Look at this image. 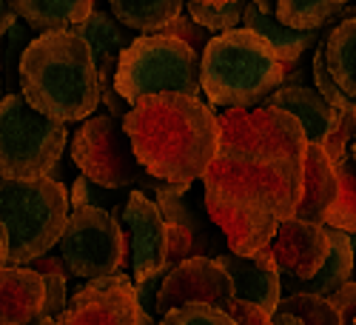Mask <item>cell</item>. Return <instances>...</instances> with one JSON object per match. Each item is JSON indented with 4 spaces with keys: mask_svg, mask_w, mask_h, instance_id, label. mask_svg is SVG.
<instances>
[{
    "mask_svg": "<svg viewBox=\"0 0 356 325\" xmlns=\"http://www.w3.org/2000/svg\"><path fill=\"white\" fill-rule=\"evenodd\" d=\"M220 152L202 174L205 205L282 223L302 194L305 132L277 109H231L217 114Z\"/></svg>",
    "mask_w": 356,
    "mask_h": 325,
    "instance_id": "6da1fadb",
    "label": "cell"
},
{
    "mask_svg": "<svg viewBox=\"0 0 356 325\" xmlns=\"http://www.w3.org/2000/svg\"><path fill=\"white\" fill-rule=\"evenodd\" d=\"M140 168L157 183L191 189L220 152V120L188 95H148L120 120Z\"/></svg>",
    "mask_w": 356,
    "mask_h": 325,
    "instance_id": "7a4b0ae2",
    "label": "cell"
},
{
    "mask_svg": "<svg viewBox=\"0 0 356 325\" xmlns=\"http://www.w3.org/2000/svg\"><path fill=\"white\" fill-rule=\"evenodd\" d=\"M20 97L54 123L88 120L100 109V86L92 51L77 32H46L26 43L20 63Z\"/></svg>",
    "mask_w": 356,
    "mask_h": 325,
    "instance_id": "3957f363",
    "label": "cell"
},
{
    "mask_svg": "<svg viewBox=\"0 0 356 325\" xmlns=\"http://www.w3.org/2000/svg\"><path fill=\"white\" fill-rule=\"evenodd\" d=\"M285 83V66L259 35H214L200 57V92L217 109H254Z\"/></svg>",
    "mask_w": 356,
    "mask_h": 325,
    "instance_id": "277c9868",
    "label": "cell"
},
{
    "mask_svg": "<svg viewBox=\"0 0 356 325\" xmlns=\"http://www.w3.org/2000/svg\"><path fill=\"white\" fill-rule=\"evenodd\" d=\"M69 223V191L51 180H0V231L9 265H29L49 254Z\"/></svg>",
    "mask_w": 356,
    "mask_h": 325,
    "instance_id": "5b68a950",
    "label": "cell"
},
{
    "mask_svg": "<svg viewBox=\"0 0 356 325\" xmlns=\"http://www.w3.org/2000/svg\"><path fill=\"white\" fill-rule=\"evenodd\" d=\"M114 92L129 109L148 95L200 97V57L171 35H140L117 61Z\"/></svg>",
    "mask_w": 356,
    "mask_h": 325,
    "instance_id": "8992f818",
    "label": "cell"
},
{
    "mask_svg": "<svg viewBox=\"0 0 356 325\" xmlns=\"http://www.w3.org/2000/svg\"><path fill=\"white\" fill-rule=\"evenodd\" d=\"M66 126L29 109L20 95L0 100V180H46L66 149Z\"/></svg>",
    "mask_w": 356,
    "mask_h": 325,
    "instance_id": "52a82bcc",
    "label": "cell"
},
{
    "mask_svg": "<svg viewBox=\"0 0 356 325\" xmlns=\"http://www.w3.org/2000/svg\"><path fill=\"white\" fill-rule=\"evenodd\" d=\"M57 248L69 274L83 280L123 274L129 265V234L106 209L72 212Z\"/></svg>",
    "mask_w": 356,
    "mask_h": 325,
    "instance_id": "ba28073f",
    "label": "cell"
},
{
    "mask_svg": "<svg viewBox=\"0 0 356 325\" xmlns=\"http://www.w3.org/2000/svg\"><path fill=\"white\" fill-rule=\"evenodd\" d=\"M72 160L88 183L106 191L134 186L145 177L123 126L111 114H92L80 123L72 140Z\"/></svg>",
    "mask_w": 356,
    "mask_h": 325,
    "instance_id": "9c48e42d",
    "label": "cell"
},
{
    "mask_svg": "<svg viewBox=\"0 0 356 325\" xmlns=\"http://www.w3.org/2000/svg\"><path fill=\"white\" fill-rule=\"evenodd\" d=\"M57 325H154V317L143 311L134 280L123 271L86 280L69 297Z\"/></svg>",
    "mask_w": 356,
    "mask_h": 325,
    "instance_id": "30bf717a",
    "label": "cell"
},
{
    "mask_svg": "<svg viewBox=\"0 0 356 325\" xmlns=\"http://www.w3.org/2000/svg\"><path fill=\"white\" fill-rule=\"evenodd\" d=\"M129 234V260L134 285L163 280L168 271V234L157 203L145 191H131L123 205V223Z\"/></svg>",
    "mask_w": 356,
    "mask_h": 325,
    "instance_id": "8fae6325",
    "label": "cell"
},
{
    "mask_svg": "<svg viewBox=\"0 0 356 325\" xmlns=\"http://www.w3.org/2000/svg\"><path fill=\"white\" fill-rule=\"evenodd\" d=\"M234 300V288L228 274L217 265L211 257H188L180 265H174L171 271H165L157 297H154V314L165 317L168 311L180 306H214L225 311Z\"/></svg>",
    "mask_w": 356,
    "mask_h": 325,
    "instance_id": "7c38bea8",
    "label": "cell"
},
{
    "mask_svg": "<svg viewBox=\"0 0 356 325\" xmlns=\"http://www.w3.org/2000/svg\"><path fill=\"white\" fill-rule=\"evenodd\" d=\"M74 32L86 40L88 51H92V63H95L97 86H100V103L108 109V114L114 117V120L120 123L126 117V111H129V106L114 92V72H117V61H120L123 49L134 38L111 15H106L100 9H95L92 15H88V20L83 26H77Z\"/></svg>",
    "mask_w": 356,
    "mask_h": 325,
    "instance_id": "4fadbf2b",
    "label": "cell"
},
{
    "mask_svg": "<svg viewBox=\"0 0 356 325\" xmlns=\"http://www.w3.org/2000/svg\"><path fill=\"white\" fill-rule=\"evenodd\" d=\"M271 257L277 271L293 283H308L322 269L328 257V228L302 223V220H282L271 240Z\"/></svg>",
    "mask_w": 356,
    "mask_h": 325,
    "instance_id": "5bb4252c",
    "label": "cell"
},
{
    "mask_svg": "<svg viewBox=\"0 0 356 325\" xmlns=\"http://www.w3.org/2000/svg\"><path fill=\"white\" fill-rule=\"evenodd\" d=\"M214 260L231 280L234 300H243V303L265 308L268 314H277V306L282 300V283H280V271L274 265L268 246L257 251L254 257L222 254Z\"/></svg>",
    "mask_w": 356,
    "mask_h": 325,
    "instance_id": "9a60e30c",
    "label": "cell"
},
{
    "mask_svg": "<svg viewBox=\"0 0 356 325\" xmlns=\"http://www.w3.org/2000/svg\"><path fill=\"white\" fill-rule=\"evenodd\" d=\"M337 189H339L337 166L316 143H308L302 157V194L293 217L302 223L325 225V214H328V209L337 200Z\"/></svg>",
    "mask_w": 356,
    "mask_h": 325,
    "instance_id": "2e32d148",
    "label": "cell"
},
{
    "mask_svg": "<svg viewBox=\"0 0 356 325\" xmlns=\"http://www.w3.org/2000/svg\"><path fill=\"white\" fill-rule=\"evenodd\" d=\"M46 283L29 265L0 269V325H29L43 317Z\"/></svg>",
    "mask_w": 356,
    "mask_h": 325,
    "instance_id": "e0dca14e",
    "label": "cell"
},
{
    "mask_svg": "<svg viewBox=\"0 0 356 325\" xmlns=\"http://www.w3.org/2000/svg\"><path fill=\"white\" fill-rule=\"evenodd\" d=\"M262 106L291 114L293 120L302 126L308 143H319L325 134L334 129V123H337V111L328 103H325L314 92V88H308V86L282 83L274 95H268V97L262 100Z\"/></svg>",
    "mask_w": 356,
    "mask_h": 325,
    "instance_id": "ac0fdd59",
    "label": "cell"
},
{
    "mask_svg": "<svg viewBox=\"0 0 356 325\" xmlns=\"http://www.w3.org/2000/svg\"><path fill=\"white\" fill-rule=\"evenodd\" d=\"M9 12L32 32H74L95 12V0H6Z\"/></svg>",
    "mask_w": 356,
    "mask_h": 325,
    "instance_id": "d6986e66",
    "label": "cell"
},
{
    "mask_svg": "<svg viewBox=\"0 0 356 325\" xmlns=\"http://www.w3.org/2000/svg\"><path fill=\"white\" fill-rule=\"evenodd\" d=\"M353 271H356V234L328 228V257H325L316 277L302 283L300 291H308V294L328 300L334 291L350 283Z\"/></svg>",
    "mask_w": 356,
    "mask_h": 325,
    "instance_id": "ffe728a7",
    "label": "cell"
},
{
    "mask_svg": "<svg viewBox=\"0 0 356 325\" xmlns=\"http://www.w3.org/2000/svg\"><path fill=\"white\" fill-rule=\"evenodd\" d=\"M243 29L259 35L265 43L271 46V51L280 57V63L285 66V74L296 66V61L305 54V49L311 46V40H316V32H293V29L277 23L271 15H262L251 0L245 3L243 12Z\"/></svg>",
    "mask_w": 356,
    "mask_h": 325,
    "instance_id": "44dd1931",
    "label": "cell"
},
{
    "mask_svg": "<svg viewBox=\"0 0 356 325\" xmlns=\"http://www.w3.org/2000/svg\"><path fill=\"white\" fill-rule=\"evenodd\" d=\"M319 49L325 57V69L339 86V92L356 103V17H348L331 32H325Z\"/></svg>",
    "mask_w": 356,
    "mask_h": 325,
    "instance_id": "7402d4cb",
    "label": "cell"
},
{
    "mask_svg": "<svg viewBox=\"0 0 356 325\" xmlns=\"http://www.w3.org/2000/svg\"><path fill=\"white\" fill-rule=\"evenodd\" d=\"M111 17L140 35H163L183 15L186 0H108Z\"/></svg>",
    "mask_w": 356,
    "mask_h": 325,
    "instance_id": "603a6c76",
    "label": "cell"
},
{
    "mask_svg": "<svg viewBox=\"0 0 356 325\" xmlns=\"http://www.w3.org/2000/svg\"><path fill=\"white\" fill-rule=\"evenodd\" d=\"M345 6V0H274V20L293 32H319Z\"/></svg>",
    "mask_w": 356,
    "mask_h": 325,
    "instance_id": "cb8c5ba5",
    "label": "cell"
},
{
    "mask_svg": "<svg viewBox=\"0 0 356 325\" xmlns=\"http://www.w3.org/2000/svg\"><path fill=\"white\" fill-rule=\"evenodd\" d=\"M337 200L325 214V228H337L345 234H356V163L348 157L337 166Z\"/></svg>",
    "mask_w": 356,
    "mask_h": 325,
    "instance_id": "d4e9b609",
    "label": "cell"
},
{
    "mask_svg": "<svg viewBox=\"0 0 356 325\" xmlns=\"http://www.w3.org/2000/svg\"><path fill=\"white\" fill-rule=\"evenodd\" d=\"M245 3H248V0H234V3H225V6H209V3H194V0H186L183 12L200 29H205V32L214 38V35L234 32V29H243Z\"/></svg>",
    "mask_w": 356,
    "mask_h": 325,
    "instance_id": "484cf974",
    "label": "cell"
},
{
    "mask_svg": "<svg viewBox=\"0 0 356 325\" xmlns=\"http://www.w3.org/2000/svg\"><path fill=\"white\" fill-rule=\"evenodd\" d=\"M277 311L300 319L302 325H342L337 308L325 297H316V294H308V291H293L288 297H282Z\"/></svg>",
    "mask_w": 356,
    "mask_h": 325,
    "instance_id": "4316f807",
    "label": "cell"
},
{
    "mask_svg": "<svg viewBox=\"0 0 356 325\" xmlns=\"http://www.w3.org/2000/svg\"><path fill=\"white\" fill-rule=\"evenodd\" d=\"M353 137H356V106L348 109V111H342V114H337L334 129L325 134L316 145H319L325 154H328V160H331L334 166H339L342 160L350 157V154H348V145L353 143Z\"/></svg>",
    "mask_w": 356,
    "mask_h": 325,
    "instance_id": "83f0119b",
    "label": "cell"
},
{
    "mask_svg": "<svg viewBox=\"0 0 356 325\" xmlns=\"http://www.w3.org/2000/svg\"><path fill=\"white\" fill-rule=\"evenodd\" d=\"M157 325H234V319L214 306L191 303V306H180L168 311L165 317H160Z\"/></svg>",
    "mask_w": 356,
    "mask_h": 325,
    "instance_id": "f1b7e54d",
    "label": "cell"
},
{
    "mask_svg": "<svg viewBox=\"0 0 356 325\" xmlns=\"http://www.w3.org/2000/svg\"><path fill=\"white\" fill-rule=\"evenodd\" d=\"M314 92L328 103L337 114H342V111H348V109H353L356 103H350L342 92H339V86L334 83V77L328 74V69H325V57H322V49H316V54H314Z\"/></svg>",
    "mask_w": 356,
    "mask_h": 325,
    "instance_id": "f546056e",
    "label": "cell"
},
{
    "mask_svg": "<svg viewBox=\"0 0 356 325\" xmlns=\"http://www.w3.org/2000/svg\"><path fill=\"white\" fill-rule=\"evenodd\" d=\"M163 35H171V38H177V40H180V43H186L197 57H202V51H205V46H209V40H211V35L209 32H205V29H200L186 12L180 15V17H177L168 29H165V32Z\"/></svg>",
    "mask_w": 356,
    "mask_h": 325,
    "instance_id": "4dcf8cb0",
    "label": "cell"
},
{
    "mask_svg": "<svg viewBox=\"0 0 356 325\" xmlns=\"http://www.w3.org/2000/svg\"><path fill=\"white\" fill-rule=\"evenodd\" d=\"M43 283H46V300H43V317L46 319H54L66 311V277L60 274H43Z\"/></svg>",
    "mask_w": 356,
    "mask_h": 325,
    "instance_id": "1f68e13d",
    "label": "cell"
},
{
    "mask_svg": "<svg viewBox=\"0 0 356 325\" xmlns=\"http://www.w3.org/2000/svg\"><path fill=\"white\" fill-rule=\"evenodd\" d=\"M225 314L234 319V325H274V314H268L259 306L243 303V300H231Z\"/></svg>",
    "mask_w": 356,
    "mask_h": 325,
    "instance_id": "d6a6232c",
    "label": "cell"
},
{
    "mask_svg": "<svg viewBox=\"0 0 356 325\" xmlns=\"http://www.w3.org/2000/svg\"><path fill=\"white\" fill-rule=\"evenodd\" d=\"M103 191H106V189L88 183L86 177H77V183H74V189H72V194H69V205H72L74 212H77V209H103V205H100Z\"/></svg>",
    "mask_w": 356,
    "mask_h": 325,
    "instance_id": "836d02e7",
    "label": "cell"
},
{
    "mask_svg": "<svg viewBox=\"0 0 356 325\" xmlns=\"http://www.w3.org/2000/svg\"><path fill=\"white\" fill-rule=\"evenodd\" d=\"M328 303L337 308L342 325H353L356 322V283L350 280L348 285H342L339 291H334L331 297H328Z\"/></svg>",
    "mask_w": 356,
    "mask_h": 325,
    "instance_id": "e575fe53",
    "label": "cell"
},
{
    "mask_svg": "<svg viewBox=\"0 0 356 325\" xmlns=\"http://www.w3.org/2000/svg\"><path fill=\"white\" fill-rule=\"evenodd\" d=\"M29 269L38 271V274H60V277H69V269L63 265V260L60 257H51V254H43L35 262H29Z\"/></svg>",
    "mask_w": 356,
    "mask_h": 325,
    "instance_id": "d590c367",
    "label": "cell"
},
{
    "mask_svg": "<svg viewBox=\"0 0 356 325\" xmlns=\"http://www.w3.org/2000/svg\"><path fill=\"white\" fill-rule=\"evenodd\" d=\"M17 17L9 12V6H6V0H0V40H3V35L12 29V23H15Z\"/></svg>",
    "mask_w": 356,
    "mask_h": 325,
    "instance_id": "8d00e7d4",
    "label": "cell"
},
{
    "mask_svg": "<svg viewBox=\"0 0 356 325\" xmlns=\"http://www.w3.org/2000/svg\"><path fill=\"white\" fill-rule=\"evenodd\" d=\"M251 3H254L262 15H271V17H274V0H251Z\"/></svg>",
    "mask_w": 356,
    "mask_h": 325,
    "instance_id": "74e56055",
    "label": "cell"
},
{
    "mask_svg": "<svg viewBox=\"0 0 356 325\" xmlns=\"http://www.w3.org/2000/svg\"><path fill=\"white\" fill-rule=\"evenodd\" d=\"M274 325H302L300 319H293V317H288V314H274Z\"/></svg>",
    "mask_w": 356,
    "mask_h": 325,
    "instance_id": "f35d334b",
    "label": "cell"
},
{
    "mask_svg": "<svg viewBox=\"0 0 356 325\" xmlns=\"http://www.w3.org/2000/svg\"><path fill=\"white\" fill-rule=\"evenodd\" d=\"M6 243H3V231H0V269H6Z\"/></svg>",
    "mask_w": 356,
    "mask_h": 325,
    "instance_id": "ab89813d",
    "label": "cell"
},
{
    "mask_svg": "<svg viewBox=\"0 0 356 325\" xmlns=\"http://www.w3.org/2000/svg\"><path fill=\"white\" fill-rule=\"evenodd\" d=\"M194 3H209V6H225V3H234V0H194Z\"/></svg>",
    "mask_w": 356,
    "mask_h": 325,
    "instance_id": "60d3db41",
    "label": "cell"
},
{
    "mask_svg": "<svg viewBox=\"0 0 356 325\" xmlns=\"http://www.w3.org/2000/svg\"><path fill=\"white\" fill-rule=\"evenodd\" d=\"M29 325H57L54 319H46V317H38L35 322H29Z\"/></svg>",
    "mask_w": 356,
    "mask_h": 325,
    "instance_id": "b9f144b4",
    "label": "cell"
},
{
    "mask_svg": "<svg viewBox=\"0 0 356 325\" xmlns=\"http://www.w3.org/2000/svg\"><path fill=\"white\" fill-rule=\"evenodd\" d=\"M348 154H350V160L356 163V137H353V145H350V152H348Z\"/></svg>",
    "mask_w": 356,
    "mask_h": 325,
    "instance_id": "7bdbcfd3",
    "label": "cell"
},
{
    "mask_svg": "<svg viewBox=\"0 0 356 325\" xmlns=\"http://www.w3.org/2000/svg\"><path fill=\"white\" fill-rule=\"evenodd\" d=\"M353 325H356V322H353Z\"/></svg>",
    "mask_w": 356,
    "mask_h": 325,
    "instance_id": "ee69618b",
    "label": "cell"
}]
</instances>
